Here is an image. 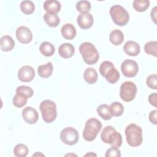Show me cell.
<instances>
[{
  "label": "cell",
  "mask_w": 157,
  "mask_h": 157,
  "mask_svg": "<svg viewBox=\"0 0 157 157\" xmlns=\"http://www.w3.org/2000/svg\"><path fill=\"white\" fill-rule=\"evenodd\" d=\"M79 51L85 63L92 65L96 64L99 58V54L96 48L90 42H85L79 47Z\"/></svg>",
  "instance_id": "6da1fadb"
},
{
  "label": "cell",
  "mask_w": 157,
  "mask_h": 157,
  "mask_svg": "<svg viewBox=\"0 0 157 157\" xmlns=\"http://www.w3.org/2000/svg\"><path fill=\"white\" fill-rule=\"evenodd\" d=\"M125 135L129 145L135 147L141 145L143 137L142 129L140 126L135 123L129 124L125 129Z\"/></svg>",
  "instance_id": "7a4b0ae2"
},
{
  "label": "cell",
  "mask_w": 157,
  "mask_h": 157,
  "mask_svg": "<svg viewBox=\"0 0 157 157\" xmlns=\"http://www.w3.org/2000/svg\"><path fill=\"white\" fill-rule=\"evenodd\" d=\"M101 138L103 142L112 146L120 147L122 144V136L112 126H106L101 132Z\"/></svg>",
  "instance_id": "3957f363"
},
{
  "label": "cell",
  "mask_w": 157,
  "mask_h": 157,
  "mask_svg": "<svg viewBox=\"0 0 157 157\" xmlns=\"http://www.w3.org/2000/svg\"><path fill=\"white\" fill-rule=\"evenodd\" d=\"M101 128L102 123L99 120L95 118L88 119L85 123V128L83 131L84 139L88 142L94 140Z\"/></svg>",
  "instance_id": "277c9868"
},
{
  "label": "cell",
  "mask_w": 157,
  "mask_h": 157,
  "mask_svg": "<svg viewBox=\"0 0 157 157\" xmlns=\"http://www.w3.org/2000/svg\"><path fill=\"white\" fill-rule=\"evenodd\" d=\"M99 72L106 80L112 84L115 83L120 78V73L113 63L109 61H103L99 66Z\"/></svg>",
  "instance_id": "5b68a950"
},
{
  "label": "cell",
  "mask_w": 157,
  "mask_h": 157,
  "mask_svg": "<svg viewBox=\"0 0 157 157\" xmlns=\"http://www.w3.org/2000/svg\"><path fill=\"white\" fill-rule=\"evenodd\" d=\"M40 110L43 120L47 123L53 122L56 118V105L52 100H44L40 104Z\"/></svg>",
  "instance_id": "8992f818"
},
{
  "label": "cell",
  "mask_w": 157,
  "mask_h": 157,
  "mask_svg": "<svg viewBox=\"0 0 157 157\" xmlns=\"http://www.w3.org/2000/svg\"><path fill=\"white\" fill-rule=\"evenodd\" d=\"M109 13L112 21L118 26H124L129 21V15L128 11L120 5L112 6L110 9Z\"/></svg>",
  "instance_id": "52a82bcc"
},
{
  "label": "cell",
  "mask_w": 157,
  "mask_h": 157,
  "mask_svg": "<svg viewBox=\"0 0 157 157\" xmlns=\"http://www.w3.org/2000/svg\"><path fill=\"white\" fill-rule=\"evenodd\" d=\"M137 93V86L132 82L126 81L121 85L120 96L125 102H131L134 99Z\"/></svg>",
  "instance_id": "ba28073f"
},
{
  "label": "cell",
  "mask_w": 157,
  "mask_h": 157,
  "mask_svg": "<svg viewBox=\"0 0 157 157\" xmlns=\"http://www.w3.org/2000/svg\"><path fill=\"white\" fill-rule=\"evenodd\" d=\"M61 141L68 145H73L77 143L79 135L77 130L73 127H66L60 133Z\"/></svg>",
  "instance_id": "9c48e42d"
},
{
  "label": "cell",
  "mask_w": 157,
  "mask_h": 157,
  "mask_svg": "<svg viewBox=\"0 0 157 157\" xmlns=\"http://www.w3.org/2000/svg\"><path fill=\"white\" fill-rule=\"evenodd\" d=\"M121 70L125 77H134L138 72L139 66L136 61L126 59L121 63Z\"/></svg>",
  "instance_id": "30bf717a"
},
{
  "label": "cell",
  "mask_w": 157,
  "mask_h": 157,
  "mask_svg": "<svg viewBox=\"0 0 157 157\" xmlns=\"http://www.w3.org/2000/svg\"><path fill=\"white\" fill-rule=\"evenodd\" d=\"M35 76V71L31 66H22L18 72V79L23 82H31Z\"/></svg>",
  "instance_id": "8fae6325"
},
{
  "label": "cell",
  "mask_w": 157,
  "mask_h": 157,
  "mask_svg": "<svg viewBox=\"0 0 157 157\" xmlns=\"http://www.w3.org/2000/svg\"><path fill=\"white\" fill-rule=\"evenodd\" d=\"M18 40L22 44H28L33 39V34L31 30L26 26H19L15 32Z\"/></svg>",
  "instance_id": "7c38bea8"
},
{
  "label": "cell",
  "mask_w": 157,
  "mask_h": 157,
  "mask_svg": "<svg viewBox=\"0 0 157 157\" xmlns=\"http://www.w3.org/2000/svg\"><path fill=\"white\" fill-rule=\"evenodd\" d=\"M77 22L80 28L83 29H86L92 26L94 22V18L90 13L83 12L78 15Z\"/></svg>",
  "instance_id": "4fadbf2b"
},
{
  "label": "cell",
  "mask_w": 157,
  "mask_h": 157,
  "mask_svg": "<svg viewBox=\"0 0 157 157\" xmlns=\"http://www.w3.org/2000/svg\"><path fill=\"white\" fill-rule=\"evenodd\" d=\"M22 117L25 121L30 124L36 123L39 118L37 111L33 107L29 106L23 109Z\"/></svg>",
  "instance_id": "5bb4252c"
},
{
  "label": "cell",
  "mask_w": 157,
  "mask_h": 157,
  "mask_svg": "<svg viewBox=\"0 0 157 157\" xmlns=\"http://www.w3.org/2000/svg\"><path fill=\"white\" fill-rule=\"evenodd\" d=\"M124 52L128 55L136 56L138 55L140 51V47L138 43L135 41H127L123 46Z\"/></svg>",
  "instance_id": "9a60e30c"
},
{
  "label": "cell",
  "mask_w": 157,
  "mask_h": 157,
  "mask_svg": "<svg viewBox=\"0 0 157 157\" xmlns=\"http://www.w3.org/2000/svg\"><path fill=\"white\" fill-rule=\"evenodd\" d=\"M58 53L62 58H69L74 55L75 48L70 43H64L59 47Z\"/></svg>",
  "instance_id": "2e32d148"
},
{
  "label": "cell",
  "mask_w": 157,
  "mask_h": 157,
  "mask_svg": "<svg viewBox=\"0 0 157 157\" xmlns=\"http://www.w3.org/2000/svg\"><path fill=\"white\" fill-rule=\"evenodd\" d=\"M61 33L64 39L72 40L76 36V29L72 24L66 23L62 26Z\"/></svg>",
  "instance_id": "e0dca14e"
},
{
  "label": "cell",
  "mask_w": 157,
  "mask_h": 157,
  "mask_svg": "<svg viewBox=\"0 0 157 157\" xmlns=\"http://www.w3.org/2000/svg\"><path fill=\"white\" fill-rule=\"evenodd\" d=\"M44 9L48 13H52L56 14L58 13L61 7L60 2L56 0H47L44 3Z\"/></svg>",
  "instance_id": "ac0fdd59"
},
{
  "label": "cell",
  "mask_w": 157,
  "mask_h": 157,
  "mask_svg": "<svg viewBox=\"0 0 157 157\" xmlns=\"http://www.w3.org/2000/svg\"><path fill=\"white\" fill-rule=\"evenodd\" d=\"M0 45L2 51L9 52L15 46V41L11 36L5 35L1 38Z\"/></svg>",
  "instance_id": "d6986e66"
},
{
  "label": "cell",
  "mask_w": 157,
  "mask_h": 157,
  "mask_svg": "<svg viewBox=\"0 0 157 157\" xmlns=\"http://www.w3.org/2000/svg\"><path fill=\"white\" fill-rule=\"evenodd\" d=\"M109 39L112 44L115 45H119L121 44L124 40L123 33L119 29H114L110 32Z\"/></svg>",
  "instance_id": "ffe728a7"
},
{
  "label": "cell",
  "mask_w": 157,
  "mask_h": 157,
  "mask_svg": "<svg viewBox=\"0 0 157 157\" xmlns=\"http://www.w3.org/2000/svg\"><path fill=\"white\" fill-rule=\"evenodd\" d=\"M53 69V65L52 63L48 62L45 64L39 66L37 67V72L40 77L48 78L51 76Z\"/></svg>",
  "instance_id": "44dd1931"
},
{
  "label": "cell",
  "mask_w": 157,
  "mask_h": 157,
  "mask_svg": "<svg viewBox=\"0 0 157 157\" xmlns=\"http://www.w3.org/2000/svg\"><path fill=\"white\" fill-rule=\"evenodd\" d=\"M83 78L88 84H93L98 80V72L94 68L88 67L84 71Z\"/></svg>",
  "instance_id": "7402d4cb"
},
{
  "label": "cell",
  "mask_w": 157,
  "mask_h": 157,
  "mask_svg": "<svg viewBox=\"0 0 157 157\" xmlns=\"http://www.w3.org/2000/svg\"><path fill=\"white\" fill-rule=\"evenodd\" d=\"M40 52L45 56H52L55 51L53 45L49 42H43L39 47Z\"/></svg>",
  "instance_id": "603a6c76"
},
{
  "label": "cell",
  "mask_w": 157,
  "mask_h": 157,
  "mask_svg": "<svg viewBox=\"0 0 157 157\" xmlns=\"http://www.w3.org/2000/svg\"><path fill=\"white\" fill-rule=\"evenodd\" d=\"M43 18L45 22L51 27H56L60 22L59 18L55 13L47 12L44 15Z\"/></svg>",
  "instance_id": "cb8c5ba5"
},
{
  "label": "cell",
  "mask_w": 157,
  "mask_h": 157,
  "mask_svg": "<svg viewBox=\"0 0 157 157\" xmlns=\"http://www.w3.org/2000/svg\"><path fill=\"white\" fill-rule=\"evenodd\" d=\"M98 115L104 120H109L112 118V115L107 104H103L99 105L96 109Z\"/></svg>",
  "instance_id": "d4e9b609"
},
{
  "label": "cell",
  "mask_w": 157,
  "mask_h": 157,
  "mask_svg": "<svg viewBox=\"0 0 157 157\" xmlns=\"http://www.w3.org/2000/svg\"><path fill=\"white\" fill-rule=\"evenodd\" d=\"M109 106L112 116L120 117L124 112V107L119 102H113Z\"/></svg>",
  "instance_id": "484cf974"
},
{
  "label": "cell",
  "mask_w": 157,
  "mask_h": 157,
  "mask_svg": "<svg viewBox=\"0 0 157 157\" xmlns=\"http://www.w3.org/2000/svg\"><path fill=\"white\" fill-rule=\"evenodd\" d=\"M28 99L25 94L21 93H16L13 98V104L17 107L21 108L26 104Z\"/></svg>",
  "instance_id": "4316f807"
},
{
  "label": "cell",
  "mask_w": 157,
  "mask_h": 157,
  "mask_svg": "<svg viewBox=\"0 0 157 157\" xmlns=\"http://www.w3.org/2000/svg\"><path fill=\"white\" fill-rule=\"evenodd\" d=\"M20 9L26 15L31 14L35 10V6L31 1H23L20 4Z\"/></svg>",
  "instance_id": "83f0119b"
},
{
  "label": "cell",
  "mask_w": 157,
  "mask_h": 157,
  "mask_svg": "<svg viewBox=\"0 0 157 157\" xmlns=\"http://www.w3.org/2000/svg\"><path fill=\"white\" fill-rule=\"evenodd\" d=\"M28 148L23 144H18L13 148V154L17 157H25L28 155Z\"/></svg>",
  "instance_id": "f1b7e54d"
},
{
  "label": "cell",
  "mask_w": 157,
  "mask_h": 157,
  "mask_svg": "<svg viewBox=\"0 0 157 157\" xmlns=\"http://www.w3.org/2000/svg\"><path fill=\"white\" fill-rule=\"evenodd\" d=\"M133 7L137 12H144L150 6L148 0H134L133 1Z\"/></svg>",
  "instance_id": "f546056e"
},
{
  "label": "cell",
  "mask_w": 157,
  "mask_h": 157,
  "mask_svg": "<svg viewBox=\"0 0 157 157\" xmlns=\"http://www.w3.org/2000/svg\"><path fill=\"white\" fill-rule=\"evenodd\" d=\"M144 50L147 54L156 57L157 54V42L150 41L146 43L144 46Z\"/></svg>",
  "instance_id": "4dcf8cb0"
},
{
  "label": "cell",
  "mask_w": 157,
  "mask_h": 157,
  "mask_svg": "<svg viewBox=\"0 0 157 157\" xmlns=\"http://www.w3.org/2000/svg\"><path fill=\"white\" fill-rule=\"evenodd\" d=\"M91 3L88 1H79L76 4V9L77 11L83 12H88L91 9Z\"/></svg>",
  "instance_id": "1f68e13d"
},
{
  "label": "cell",
  "mask_w": 157,
  "mask_h": 157,
  "mask_svg": "<svg viewBox=\"0 0 157 157\" xmlns=\"http://www.w3.org/2000/svg\"><path fill=\"white\" fill-rule=\"evenodd\" d=\"M15 93H21L25 94L28 97V98L32 97L34 94L33 90L31 87L24 85L18 86L15 90Z\"/></svg>",
  "instance_id": "d6a6232c"
},
{
  "label": "cell",
  "mask_w": 157,
  "mask_h": 157,
  "mask_svg": "<svg viewBox=\"0 0 157 157\" xmlns=\"http://www.w3.org/2000/svg\"><path fill=\"white\" fill-rule=\"evenodd\" d=\"M147 86L153 90L157 89V75L156 74H151L148 76L146 80Z\"/></svg>",
  "instance_id": "836d02e7"
},
{
  "label": "cell",
  "mask_w": 157,
  "mask_h": 157,
  "mask_svg": "<svg viewBox=\"0 0 157 157\" xmlns=\"http://www.w3.org/2000/svg\"><path fill=\"white\" fill-rule=\"evenodd\" d=\"M105 156L106 157H120L121 156V151L118 149V147L112 146V147L109 148L105 153Z\"/></svg>",
  "instance_id": "e575fe53"
},
{
  "label": "cell",
  "mask_w": 157,
  "mask_h": 157,
  "mask_svg": "<svg viewBox=\"0 0 157 157\" xmlns=\"http://www.w3.org/2000/svg\"><path fill=\"white\" fill-rule=\"evenodd\" d=\"M156 99H157V94H156V93H153L150 94L149 96H148V102H149V103L151 105H153V106H154L155 107H157Z\"/></svg>",
  "instance_id": "d590c367"
},
{
  "label": "cell",
  "mask_w": 157,
  "mask_h": 157,
  "mask_svg": "<svg viewBox=\"0 0 157 157\" xmlns=\"http://www.w3.org/2000/svg\"><path fill=\"white\" fill-rule=\"evenodd\" d=\"M156 115H157V110H154L151 111L150 114H149V120L150 121L151 123H152L154 124H157Z\"/></svg>",
  "instance_id": "8d00e7d4"
},
{
  "label": "cell",
  "mask_w": 157,
  "mask_h": 157,
  "mask_svg": "<svg viewBox=\"0 0 157 157\" xmlns=\"http://www.w3.org/2000/svg\"><path fill=\"white\" fill-rule=\"evenodd\" d=\"M156 14H157V7L155 6L151 11V18L155 24H156Z\"/></svg>",
  "instance_id": "74e56055"
},
{
  "label": "cell",
  "mask_w": 157,
  "mask_h": 157,
  "mask_svg": "<svg viewBox=\"0 0 157 157\" xmlns=\"http://www.w3.org/2000/svg\"><path fill=\"white\" fill-rule=\"evenodd\" d=\"M96 156L97 155H96V154H95V153H91V152H90V153H87V154H86L85 155V156Z\"/></svg>",
  "instance_id": "f35d334b"
},
{
  "label": "cell",
  "mask_w": 157,
  "mask_h": 157,
  "mask_svg": "<svg viewBox=\"0 0 157 157\" xmlns=\"http://www.w3.org/2000/svg\"><path fill=\"white\" fill-rule=\"evenodd\" d=\"M36 155H42V156H45V155H43V154H40V153H39V154L37 152L36 154H34L33 156H36Z\"/></svg>",
  "instance_id": "ab89813d"
}]
</instances>
